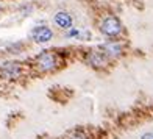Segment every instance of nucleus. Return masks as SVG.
Masks as SVG:
<instances>
[{
  "label": "nucleus",
  "instance_id": "8",
  "mask_svg": "<svg viewBox=\"0 0 153 139\" xmlns=\"http://www.w3.org/2000/svg\"><path fill=\"white\" fill-rule=\"evenodd\" d=\"M66 139H89V136H88L86 131H83V130H74L66 136Z\"/></svg>",
  "mask_w": 153,
  "mask_h": 139
},
{
  "label": "nucleus",
  "instance_id": "3",
  "mask_svg": "<svg viewBox=\"0 0 153 139\" xmlns=\"http://www.w3.org/2000/svg\"><path fill=\"white\" fill-rule=\"evenodd\" d=\"M53 33L52 30L48 28V27H38V28H34L33 33H31V38L33 41H36V42H48V41L52 39Z\"/></svg>",
  "mask_w": 153,
  "mask_h": 139
},
{
  "label": "nucleus",
  "instance_id": "9",
  "mask_svg": "<svg viewBox=\"0 0 153 139\" xmlns=\"http://www.w3.org/2000/svg\"><path fill=\"white\" fill-rule=\"evenodd\" d=\"M141 139H153V131H149V133H144L141 136Z\"/></svg>",
  "mask_w": 153,
  "mask_h": 139
},
{
  "label": "nucleus",
  "instance_id": "1",
  "mask_svg": "<svg viewBox=\"0 0 153 139\" xmlns=\"http://www.w3.org/2000/svg\"><path fill=\"white\" fill-rule=\"evenodd\" d=\"M34 66H36V69L42 74L52 72L56 69V56H55V53H52V52H42L39 56H36Z\"/></svg>",
  "mask_w": 153,
  "mask_h": 139
},
{
  "label": "nucleus",
  "instance_id": "7",
  "mask_svg": "<svg viewBox=\"0 0 153 139\" xmlns=\"http://www.w3.org/2000/svg\"><path fill=\"white\" fill-rule=\"evenodd\" d=\"M3 74H5L8 78H14V77H17V75L20 74V71H19V64H6L5 69H3Z\"/></svg>",
  "mask_w": 153,
  "mask_h": 139
},
{
  "label": "nucleus",
  "instance_id": "5",
  "mask_svg": "<svg viewBox=\"0 0 153 139\" xmlns=\"http://www.w3.org/2000/svg\"><path fill=\"white\" fill-rule=\"evenodd\" d=\"M55 22H56V25L61 27V28H71L72 17L69 16V13L59 11V13H56V14H55Z\"/></svg>",
  "mask_w": 153,
  "mask_h": 139
},
{
  "label": "nucleus",
  "instance_id": "6",
  "mask_svg": "<svg viewBox=\"0 0 153 139\" xmlns=\"http://www.w3.org/2000/svg\"><path fill=\"white\" fill-rule=\"evenodd\" d=\"M102 48H103V53H105L106 56H117V55L120 53V45L117 42H108Z\"/></svg>",
  "mask_w": 153,
  "mask_h": 139
},
{
  "label": "nucleus",
  "instance_id": "10",
  "mask_svg": "<svg viewBox=\"0 0 153 139\" xmlns=\"http://www.w3.org/2000/svg\"><path fill=\"white\" fill-rule=\"evenodd\" d=\"M75 34H78V31H76V30H72L71 33H69V36H75Z\"/></svg>",
  "mask_w": 153,
  "mask_h": 139
},
{
  "label": "nucleus",
  "instance_id": "4",
  "mask_svg": "<svg viewBox=\"0 0 153 139\" xmlns=\"http://www.w3.org/2000/svg\"><path fill=\"white\" fill-rule=\"evenodd\" d=\"M88 62L92 67H103L106 64V55L102 52H91L88 55Z\"/></svg>",
  "mask_w": 153,
  "mask_h": 139
},
{
  "label": "nucleus",
  "instance_id": "2",
  "mask_svg": "<svg viewBox=\"0 0 153 139\" xmlns=\"http://www.w3.org/2000/svg\"><path fill=\"white\" fill-rule=\"evenodd\" d=\"M100 31L106 36H117L122 31V25L119 22V19L114 16H106L100 24Z\"/></svg>",
  "mask_w": 153,
  "mask_h": 139
}]
</instances>
